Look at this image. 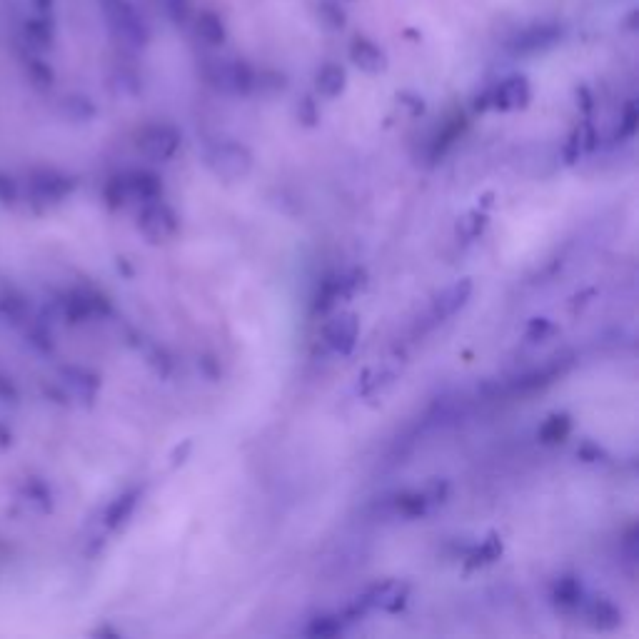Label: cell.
I'll return each mask as SVG.
<instances>
[{"mask_svg":"<svg viewBox=\"0 0 639 639\" xmlns=\"http://www.w3.org/2000/svg\"><path fill=\"white\" fill-rule=\"evenodd\" d=\"M205 165L223 183H238V180L248 178L253 170V153L235 140H223V143L210 145L205 153Z\"/></svg>","mask_w":639,"mask_h":639,"instance_id":"1","label":"cell"},{"mask_svg":"<svg viewBox=\"0 0 639 639\" xmlns=\"http://www.w3.org/2000/svg\"><path fill=\"white\" fill-rule=\"evenodd\" d=\"M532 100V85L525 75H507V78L497 80L492 88L477 98V108L480 110H500V113H515V110H525Z\"/></svg>","mask_w":639,"mask_h":639,"instance_id":"2","label":"cell"},{"mask_svg":"<svg viewBox=\"0 0 639 639\" xmlns=\"http://www.w3.org/2000/svg\"><path fill=\"white\" fill-rule=\"evenodd\" d=\"M103 13L113 33L120 35L123 43L135 45V48L148 43V25L143 23L138 10L128 0H103Z\"/></svg>","mask_w":639,"mask_h":639,"instance_id":"3","label":"cell"},{"mask_svg":"<svg viewBox=\"0 0 639 639\" xmlns=\"http://www.w3.org/2000/svg\"><path fill=\"white\" fill-rule=\"evenodd\" d=\"M205 78L213 85L215 90L228 95H245L253 90V80L255 73L240 60H228L220 58L213 60V63L205 65Z\"/></svg>","mask_w":639,"mask_h":639,"instance_id":"4","label":"cell"},{"mask_svg":"<svg viewBox=\"0 0 639 639\" xmlns=\"http://www.w3.org/2000/svg\"><path fill=\"white\" fill-rule=\"evenodd\" d=\"M138 228L150 243H168V240H173L180 233V218L168 203H160L158 198L145 203Z\"/></svg>","mask_w":639,"mask_h":639,"instance_id":"5","label":"cell"},{"mask_svg":"<svg viewBox=\"0 0 639 639\" xmlns=\"http://www.w3.org/2000/svg\"><path fill=\"white\" fill-rule=\"evenodd\" d=\"M138 148L145 158L155 160V163H165V160L173 158L180 148V130L173 128L168 123L150 125L140 133Z\"/></svg>","mask_w":639,"mask_h":639,"instance_id":"6","label":"cell"},{"mask_svg":"<svg viewBox=\"0 0 639 639\" xmlns=\"http://www.w3.org/2000/svg\"><path fill=\"white\" fill-rule=\"evenodd\" d=\"M407 600H410V585L400 580H387L370 587L357 602L362 605V610H382L395 615L407 605Z\"/></svg>","mask_w":639,"mask_h":639,"instance_id":"7","label":"cell"},{"mask_svg":"<svg viewBox=\"0 0 639 639\" xmlns=\"http://www.w3.org/2000/svg\"><path fill=\"white\" fill-rule=\"evenodd\" d=\"M362 285H365V273L357 268L347 270V273L335 275V278H330V280H325V283L320 285L318 295H315V310L327 313V310L335 308L340 300L350 298L352 293H357Z\"/></svg>","mask_w":639,"mask_h":639,"instance_id":"8","label":"cell"},{"mask_svg":"<svg viewBox=\"0 0 639 639\" xmlns=\"http://www.w3.org/2000/svg\"><path fill=\"white\" fill-rule=\"evenodd\" d=\"M562 38V28L560 25H547V23H537L532 28L520 30L515 38L507 43L512 55H535L542 53V50H550L552 45L560 43Z\"/></svg>","mask_w":639,"mask_h":639,"instance_id":"9","label":"cell"},{"mask_svg":"<svg viewBox=\"0 0 639 639\" xmlns=\"http://www.w3.org/2000/svg\"><path fill=\"white\" fill-rule=\"evenodd\" d=\"M347 53H350L352 65H355V68H360L362 73H367V75L385 73L387 65H390V58H387L385 48H382V45H377L375 40L365 38V35H357V38H352Z\"/></svg>","mask_w":639,"mask_h":639,"instance_id":"10","label":"cell"},{"mask_svg":"<svg viewBox=\"0 0 639 639\" xmlns=\"http://www.w3.org/2000/svg\"><path fill=\"white\" fill-rule=\"evenodd\" d=\"M357 335H360V320L355 313H340L325 325V342L340 355L355 350Z\"/></svg>","mask_w":639,"mask_h":639,"instance_id":"11","label":"cell"},{"mask_svg":"<svg viewBox=\"0 0 639 639\" xmlns=\"http://www.w3.org/2000/svg\"><path fill=\"white\" fill-rule=\"evenodd\" d=\"M470 295H472V280L470 278L452 283L450 288H445L440 295H437L435 318L437 320L452 318V315H455L457 310L465 308L467 300H470Z\"/></svg>","mask_w":639,"mask_h":639,"instance_id":"12","label":"cell"},{"mask_svg":"<svg viewBox=\"0 0 639 639\" xmlns=\"http://www.w3.org/2000/svg\"><path fill=\"white\" fill-rule=\"evenodd\" d=\"M345 88H347V73L340 63L320 65V70L315 73V90H318L320 98L335 100L345 93Z\"/></svg>","mask_w":639,"mask_h":639,"instance_id":"13","label":"cell"},{"mask_svg":"<svg viewBox=\"0 0 639 639\" xmlns=\"http://www.w3.org/2000/svg\"><path fill=\"white\" fill-rule=\"evenodd\" d=\"M195 35L208 48H220L228 40V28L215 10H203V13L195 15Z\"/></svg>","mask_w":639,"mask_h":639,"instance_id":"14","label":"cell"},{"mask_svg":"<svg viewBox=\"0 0 639 639\" xmlns=\"http://www.w3.org/2000/svg\"><path fill=\"white\" fill-rule=\"evenodd\" d=\"M582 607H585L587 620H590V625L595 627V630L610 632V630H615V627H620L622 612L617 610L615 602L605 600V597H597V600L587 602V605H582Z\"/></svg>","mask_w":639,"mask_h":639,"instance_id":"15","label":"cell"},{"mask_svg":"<svg viewBox=\"0 0 639 639\" xmlns=\"http://www.w3.org/2000/svg\"><path fill=\"white\" fill-rule=\"evenodd\" d=\"M552 602L565 612L580 610L585 605V587L577 577H562L552 587Z\"/></svg>","mask_w":639,"mask_h":639,"instance_id":"16","label":"cell"},{"mask_svg":"<svg viewBox=\"0 0 639 639\" xmlns=\"http://www.w3.org/2000/svg\"><path fill=\"white\" fill-rule=\"evenodd\" d=\"M123 190L128 198L150 203V200L160 198V193H163V183H160L158 175L140 170V173H133L128 180H123Z\"/></svg>","mask_w":639,"mask_h":639,"instance_id":"17","label":"cell"},{"mask_svg":"<svg viewBox=\"0 0 639 639\" xmlns=\"http://www.w3.org/2000/svg\"><path fill=\"white\" fill-rule=\"evenodd\" d=\"M597 145V133L595 128H592V123H582L580 128H575V133L570 135V140H567L565 145V160L567 163H575L580 155L590 153V150H595Z\"/></svg>","mask_w":639,"mask_h":639,"instance_id":"18","label":"cell"},{"mask_svg":"<svg viewBox=\"0 0 639 639\" xmlns=\"http://www.w3.org/2000/svg\"><path fill=\"white\" fill-rule=\"evenodd\" d=\"M500 555H502L500 537L490 535V537H485L480 545L472 547L470 555H467V567H470V570H477V567L492 565L495 560H500Z\"/></svg>","mask_w":639,"mask_h":639,"instance_id":"19","label":"cell"},{"mask_svg":"<svg viewBox=\"0 0 639 639\" xmlns=\"http://www.w3.org/2000/svg\"><path fill=\"white\" fill-rule=\"evenodd\" d=\"M427 500L422 495V490L417 492H400V495L392 500V510L400 517H407V520H415V517H422L427 512Z\"/></svg>","mask_w":639,"mask_h":639,"instance_id":"20","label":"cell"},{"mask_svg":"<svg viewBox=\"0 0 639 639\" xmlns=\"http://www.w3.org/2000/svg\"><path fill=\"white\" fill-rule=\"evenodd\" d=\"M572 432V420L570 415H552L547 417L545 425L540 427V440L545 442V445H557V442H565L567 437H570Z\"/></svg>","mask_w":639,"mask_h":639,"instance_id":"21","label":"cell"},{"mask_svg":"<svg viewBox=\"0 0 639 639\" xmlns=\"http://www.w3.org/2000/svg\"><path fill=\"white\" fill-rule=\"evenodd\" d=\"M345 622H352L347 615H325L313 620V625L308 627V635L313 637H335L345 630Z\"/></svg>","mask_w":639,"mask_h":639,"instance_id":"22","label":"cell"},{"mask_svg":"<svg viewBox=\"0 0 639 639\" xmlns=\"http://www.w3.org/2000/svg\"><path fill=\"white\" fill-rule=\"evenodd\" d=\"M318 18L327 30H340L345 28L347 23L345 10H342L340 3H335V0H322L318 5Z\"/></svg>","mask_w":639,"mask_h":639,"instance_id":"23","label":"cell"},{"mask_svg":"<svg viewBox=\"0 0 639 639\" xmlns=\"http://www.w3.org/2000/svg\"><path fill=\"white\" fill-rule=\"evenodd\" d=\"M160 8L175 25H183L190 18V0H160Z\"/></svg>","mask_w":639,"mask_h":639,"instance_id":"24","label":"cell"},{"mask_svg":"<svg viewBox=\"0 0 639 639\" xmlns=\"http://www.w3.org/2000/svg\"><path fill=\"white\" fill-rule=\"evenodd\" d=\"M135 505H138V492H130V495H125L123 500L115 502L113 512H110V525H113V527L123 525V522L128 520L130 515H133Z\"/></svg>","mask_w":639,"mask_h":639,"instance_id":"25","label":"cell"},{"mask_svg":"<svg viewBox=\"0 0 639 639\" xmlns=\"http://www.w3.org/2000/svg\"><path fill=\"white\" fill-rule=\"evenodd\" d=\"M637 123H639V113L635 103H627L625 110L620 115V125H617V138H632L637 133Z\"/></svg>","mask_w":639,"mask_h":639,"instance_id":"26","label":"cell"},{"mask_svg":"<svg viewBox=\"0 0 639 639\" xmlns=\"http://www.w3.org/2000/svg\"><path fill=\"white\" fill-rule=\"evenodd\" d=\"M485 215H480V213H467L465 218L460 220V223H457V233H462L465 235V238H477V235L482 233V228H485Z\"/></svg>","mask_w":639,"mask_h":639,"instance_id":"27","label":"cell"},{"mask_svg":"<svg viewBox=\"0 0 639 639\" xmlns=\"http://www.w3.org/2000/svg\"><path fill=\"white\" fill-rule=\"evenodd\" d=\"M422 495H425L427 505H440V502H445L447 495H450V485H447L445 480H432L427 482Z\"/></svg>","mask_w":639,"mask_h":639,"instance_id":"28","label":"cell"},{"mask_svg":"<svg viewBox=\"0 0 639 639\" xmlns=\"http://www.w3.org/2000/svg\"><path fill=\"white\" fill-rule=\"evenodd\" d=\"M298 120L303 125H310V128H313L315 123H318L320 120V110H318V105H315V100L313 98H303L298 103Z\"/></svg>","mask_w":639,"mask_h":639,"instance_id":"29","label":"cell"},{"mask_svg":"<svg viewBox=\"0 0 639 639\" xmlns=\"http://www.w3.org/2000/svg\"><path fill=\"white\" fill-rule=\"evenodd\" d=\"M555 332H557V327L552 325L550 320L537 318V320H532L530 330H527V337H530L532 342H540V340H545L547 335H555Z\"/></svg>","mask_w":639,"mask_h":639,"instance_id":"30","label":"cell"},{"mask_svg":"<svg viewBox=\"0 0 639 639\" xmlns=\"http://www.w3.org/2000/svg\"><path fill=\"white\" fill-rule=\"evenodd\" d=\"M397 100H400V103H405V105H410V113L412 115H420L422 110H425V103H422V98H417V95L402 93Z\"/></svg>","mask_w":639,"mask_h":639,"instance_id":"31","label":"cell"}]
</instances>
